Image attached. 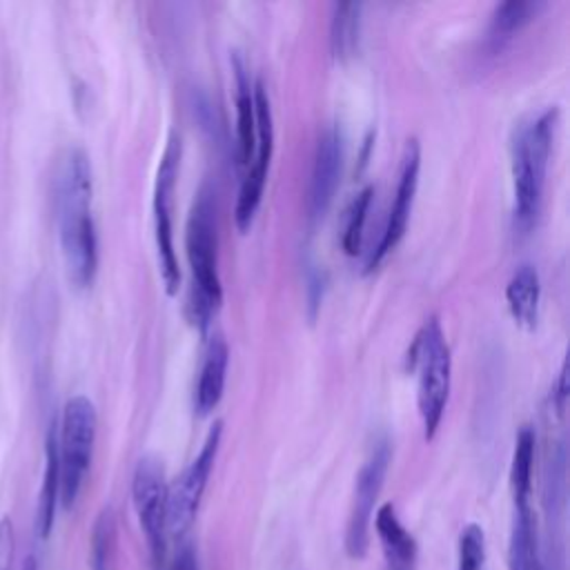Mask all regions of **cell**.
<instances>
[{"mask_svg": "<svg viewBox=\"0 0 570 570\" xmlns=\"http://www.w3.org/2000/svg\"><path fill=\"white\" fill-rule=\"evenodd\" d=\"M96 407L94 403L76 394L67 399L58 428V465H60V501L69 510L82 488L85 474L91 463L96 441Z\"/></svg>", "mask_w": 570, "mask_h": 570, "instance_id": "obj_5", "label": "cell"}, {"mask_svg": "<svg viewBox=\"0 0 570 570\" xmlns=\"http://www.w3.org/2000/svg\"><path fill=\"white\" fill-rule=\"evenodd\" d=\"M20 570H38L36 557H33V554H27V557L22 559V563H20Z\"/></svg>", "mask_w": 570, "mask_h": 570, "instance_id": "obj_26", "label": "cell"}, {"mask_svg": "<svg viewBox=\"0 0 570 570\" xmlns=\"http://www.w3.org/2000/svg\"><path fill=\"white\" fill-rule=\"evenodd\" d=\"M56 214L69 281L85 289L98 269V236L91 216V165L80 147H71L60 163Z\"/></svg>", "mask_w": 570, "mask_h": 570, "instance_id": "obj_1", "label": "cell"}, {"mask_svg": "<svg viewBox=\"0 0 570 570\" xmlns=\"http://www.w3.org/2000/svg\"><path fill=\"white\" fill-rule=\"evenodd\" d=\"M532 463H534V430L530 425H523L517 432L512 463H510V488H512L514 510L530 508Z\"/></svg>", "mask_w": 570, "mask_h": 570, "instance_id": "obj_18", "label": "cell"}, {"mask_svg": "<svg viewBox=\"0 0 570 570\" xmlns=\"http://www.w3.org/2000/svg\"><path fill=\"white\" fill-rule=\"evenodd\" d=\"M116 548V517L105 508L91 528V570H109Z\"/></svg>", "mask_w": 570, "mask_h": 570, "instance_id": "obj_21", "label": "cell"}, {"mask_svg": "<svg viewBox=\"0 0 570 570\" xmlns=\"http://www.w3.org/2000/svg\"><path fill=\"white\" fill-rule=\"evenodd\" d=\"M543 7V2L537 0H508L503 4H499L490 18V29H488V40L497 47L501 45L505 38H510L517 29H521L523 24H528L539 9Z\"/></svg>", "mask_w": 570, "mask_h": 570, "instance_id": "obj_20", "label": "cell"}, {"mask_svg": "<svg viewBox=\"0 0 570 570\" xmlns=\"http://www.w3.org/2000/svg\"><path fill=\"white\" fill-rule=\"evenodd\" d=\"M178 165H180V138L171 134L160 156L156 183H154V232H156L160 276L167 294H176L180 285V267H178L176 247H174V191H176Z\"/></svg>", "mask_w": 570, "mask_h": 570, "instance_id": "obj_6", "label": "cell"}, {"mask_svg": "<svg viewBox=\"0 0 570 570\" xmlns=\"http://www.w3.org/2000/svg\"><path fill=\"white\" fill-rule=\"evenodd\" d=\"M220 436H223V423L216 421L205 441L200 452L194 456V461L185 468V472L176 479V483L169 488V499H167V530L174 537H183L198 512L207 479L212 474L216 454H218V445H220Z\"/></svg>", "mask_w": 570, "mask_h": 570, "instance_id": "obj_10", "label": "cell"}, {"mask_svg": "<svg viewBox=\"0 0 570 570\" xmlns=\"http://www.w3.org/2000/svg\"><path fill=\"white\" fill-rule=\"evenodd\" d=\"M227 363H229V350L223 336H214L207 345L200 374H198V385L194 394V405L198 414H209L225 390V374H227Z\"/></svg>", "mask_w": 570, "mask_h": 570, "instance_id": "obj_16", "label": "cell"}, {"mask_svg": "<svg viewBox=\"0 0 570 570\" xmlns=\"http://www.w3.org/2000/svg\"><path fill=\"white\" fill-rule=\"evenodd\" d=\"M236 73V158L238 167H247L256 145V107H254V85L238 56H234Z\"/></svg>", "mask_w": 570, "mask_h": 570, "instance_id": "obj_15", "label": "cell"}, {"mask_svg": "<svg viewBox=\"0 0 570 570\" xmlns=\"http://www.w3.org/2000/svg\"><path fill=\"white\" fill-rule=\"evenodd\" d=\"M557 107H546L519 120L510 138V167H512V223L517 234H528L537 223L546 169L557 127Z\"/></svg>", "mask_w": 570, "mask_h": 570, "instance_id": "obj_2", "label": "cell"}, {"mask_svg": "<svg viewBox=\"0 0 570 570\" xmlns=\"http://www.w3.org/2000/svg\"><path fill=\"white\" fill-rule=\"evenodd\" d=\"M16 532L9 517L0 519V570H13Z\"/></svg>", "mask_w": 570, "mask_h": 570, "instance_id": "obj_24", "label": "cell"}, {"mask_svg": "<svg viewBox=\"0 0 570 570\" xmlns=\"http://www.w3.org/2000/svg\"><path fill=\"white\" fill-rule=\"evenodd\" d=\"M390 456H392L390 441L379 439L372 445L367 459L363 461V465L356 474L354 499H352L347 530H345V550L352 559H363L365 552H367L372 514H374V505H376L379 492H381L383 481H385Z\"/></svg>", "mask_w": 570, "mask_h": 570, "instance_id": "obj_9", "label": "cell"}, {"mask_svg": "<svg viewBox=\"0 0 570 570\" xmlns=\"http://www.w3.org/2000/svg\"><path fill=\"white\" fill-rule=\"evenodd\" d=\"M539 298H541V281H539L537 267L530 263L519 265L505 285V301L512 318L521 327L532 330L537 325Z\"/></svg>", "mask_w": 570, "mask_h": 570, "instance_id": "obj_17", "label": "cell"}, {"mask_svg": "<svg viewBox=\"0 0 570 570\" xmlns=\"http://www.w3.org/2000/svg\"><path fill=\"white\" fill-rule=\"evenodd\" d=\"M374 196V185H365L361 191H356V196L352 198L347 214H345V227H343V249L347 254H356L361 247V236H363V227H365V218H367V209Z\"/></svg>", "mask_w": 570, "mask_h": 570, "instance_id": "obj_22", "label": "cell"}, {"mask_svg": "<svg viewBox=\"0 0 570 570\" xmlns=\"http://www.w3.org/2000/svg\"><path fill=\"white\" fill-rule=\"evenodd\" d=\"M167 570H200L198 557H196L194 548H191V546H183V548L178 550V554L171 559V563H169Z\"/></svg>", "mask_w": 570, "mask_h": 570, "instance_id": "obj_25", "label": "cell"}, {"mask_svg": "<svg viewBox=\"0 0 570 570\" xmlns=\"http://www.w3.org/2000/svg\"><path fill=\"white\" fill-rule=\"evenodd\" d=\"M407 361L416 372V405L423 421V434L425 439H432L443 419L452 379L450 345L436 316H430L416 332Z\"/></svg>", "mask_w": 570, "mask_h": 570, "instance_id": "obj_4", "label": "cell"}, {"mask_svg": "<svg viewBox=\"0 0 570 570\" xmlns=\"http://www.w3.org/2000/svg\"><path fill=\"white\" fill-rule=\"evenodd\" d=\"M485 554V539L483 530L476 523H470L459 534V554H456V570H481Z\"/></svg>", "mask_w": 570, "mask_h": 570, "instance_id": "obj_23", "label": "cell"}, {"mask_svg": "<svg viewBox=\"0 0 570 570\" xmlns=\"http://www.w3.org/2000/svg\"><path fill=\"white\" fill-rule=\"evenodd\" d=\"M343 165V134L336 125L327 127L316 142L309 178V218L318 220L327 212L338 187Z\"/></svg>", "mask_w": 570, "mask_h": 570, "instance_id": "obj_12", "label": "cell"}, {"mask_svg": "<svg viewBox=\"0 0 570 570\" xmlns=\"http://www.w3.org/2000/svg\"><path fill=\"white\" fill-rule=\"evenodd\" d=\"M185 247L191 269V321L200 332L207 330L212 312L223 301V285L218 274V234H216V207L207 189H200L185 227Z\"/></svg>", "mask_w": 570, "mask_h": 570, "instance_id": "obj_3", "label": "cell"}, {"mask_svg": "<svg viewBox=\"0 0 570 570\" xmlns=\"http://www.w3.org/2000/svg\"><path fill=\"white\" fill-rule=\"evenodd\" d=\"M374 530L381 541L387 570H416V541L401 523L392 503H383L374 514Z\"/></svg>", "mask_w": 570, "mask_h": 570, "instance_id": "obj_13", "label": "cell"}, {"mask_svg": "<svg viewBox=\"0 0 570 570\" xmlns=\"http://www.w3.org/2000/svg\"><path fill=\"white\" fill-rule=\"evenodd\" d=\"M254 107H256V145H254L252 160L245 167V176L240 180L238 198H236V207H234V220L240 232L249 229V225L258 212L272 151H274V118H272L269 96L261 80L254 82Z\"/></svg>", "mask_w": 570, "mask_h": 570, "instance_id": "obj_8", "label": "cell"}, {"mask_svg": "<svg viewBox=\"0 0 570 570\" xmlns=\"http://www.w3.org/2000/svg\"><path fill=\"white\" fill-rule=\"evenodd\" d=\"M60 501V465H58V425L51 423L45 441V470L36 503V534L49 539L56 519V505Z\"/></svg>", "mask_w": 570, "mask_h": 570, "instance_id": "obj_14", "label": "cell"}, {"mask_svg": "<svg viewBox=\"0 0 570 570\" xmlns=\"http://www.w3.org/2000/svg\"><path fill=\"white\" fill-rule=\"evenodd\" d=\"M131 499L138 514L140 530L147 539L149 557L156 568L165 563L167 557V499L169 485L165 479V468L156 456H142L134 470Z\"/></svg>", "mask_w": 570, "mask_h": 570, "instance_id": "obj_7", "label": "cell"}, {"mask_svg": "<svg viewBox=\"0 0 570 570\" xmlns=\"http://www.w3.org/2000/svg\"><path fill=\"white\" fill-rule=\"evenodd\" d=\"M361 4L358 2H341L332 7L330 22V45L336 58H350L358 49L361 33Z\"/></svg>", "mask_w": 570, "mask_h": 570, "instance_id": "obj_19", "label": "cell"}, {"mask_svg": "<svg viewBox=\"0 0 570 570\" xmlns=\"http://www.w3.org/2000/svg\"><path fill=\"white\" fill-rule=\"evenodd\" d=\"M419 169H421V147H419L416 138H410L403 147L399 180H396V189H394V198H392V205L387 212L383 234H381L376 247L370 252L367 263H365L367 272H372L403 238L407 218H410V209L414 203L416 185H419Z\"/></svg>", "mask_w": 570, "mask_h": 570, "instance_id": "obj_11", "label": "cell"}]
</instances>
